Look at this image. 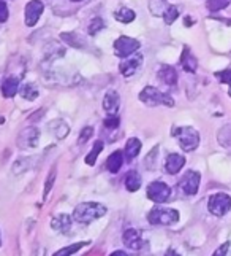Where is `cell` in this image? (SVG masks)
Masks as SVG:
<instances>
[{
	"label": "cell",
	"mask_w": 231,
	"mask_h": 256,
	"mask_svg": "<svg viewBox=\"0 0 231 256\" xmlns=\"http://www.w3.org/2000/svg\"><path fill=\"white\" fill-rule=\"evenodd\" d=\"M139 100L147 107H157V105H165V107H173L174 100L171 96L159 91L154 86H146L144 89L139 92Z\"/></svg>",
	"instance_id": "3957f363"
},
{
	"label": "cell",
	"mask_w": 231,
	"mask_h": 256,
	"mask_svg": "<svg viewBox=\"0 0 231 256\" xmlns=\"http://www.w3.org/2000/svg\"><path fill=\"white\" fill-rule=\"evenodd\" d=\"M92 134H93V127H84L83 129V132H81V136H79V139H78V143L79 145H83V143H86L87 140H89L91 137H92Z\"/></svg>",
	"instance_id": "e575fe53"
},
{
	"label": "cell",
	"mask_w": 231,
	"mask_h": 256,
	"mask_svg": "<svg viewBox=\"0 0 231 256\" xmlns=\"http://www.w3.org/2000/svg\"><path fill=\"white\" fill-rule=\"evenodd\" d=\"M231 3V0H209L208 2V10L209 11H220Z\"/></svg>",
	"instance_id": "1f68e13d"
},
{
	"label": "cell",
	"mask_w": 231,
	"mask_h": 256,
	"mask_svg": "<svg viewBox=\"0 0 231 256\" xmlns=\"http://www.w3.org/2000/svg\"><path fill=\"white\" fill-rule=\"evenodd\" d=\"M0 245H2V239H0Z\"/></svg>",
	"instance_id": "f6af8a7d"
},
{
	"label": "cell",
	"mask_w": 231,
	"mask_h": 256,
	"mask_svg": "<svg viewBox=\"0 0 231 256\" xmlns=\"http://www.w3.org/2000/svg\"><path fill=\"white\" fill-rule=\"evenodd\" d=\"M105 126L110 127V129H116L119 126V118L117 116H110L105 119Z\"/></svg>",
	"instance_id": "f35d334b"
},
{
	"label": "cell",
	"mask_w": 231,
	"mask_h": 256,
	"mask_svg": "<svg viewBox=\"0 0 231 256\" xmlns=\"http://www.w3.org/2000/svg\"><path fill=\"white\" fill-rule=\"evenodd\" d=\"M178 16H179V8H178V6H174V5H169V8L166 10L163 19H165V23L168 26H171L176 21V19H178Z\"/></svg>",
	"instance_id": "d6a6232c"
},
{
	"label": "cell",
	"mask_w": 231,
	"mask_h": 256,
	"mask_svg": "<svg viewBox=\"0 0 231 256\" xmlns=\"http://www.w3.org/2000/svg\"><path fill=\"white\" fill-rule=\"evenodd\" d=\"M185 166V158L182 156V154H178V153H171L169 156L166 158V163H165V169L168 173H179L182 167Z\"/></svg>",
	"instance_id": "4fadbf2b"
},
{
	"label": "cell",
	"mask_w": 231,
	"mask_h": 256,
	"mask_svg": "<svg viewBox=\"0 0 231 256\" xmlns=\"http://www.w3.org/2000/svg\"><path fill=\"white\" fill-rule=\"evenodd\" d=\"M122 242H124V245L127 248H130V250H139L142 247V237H141V231L138 229H127V231L122 234Z\"/></svg>",
	"instance_id": "7c38bea8"
},
{
	"label": "cell",
	"mask_w": 231,
	"mask_h": 256,
	"mask_svg": "<svg viewBox=\"0 0 231 256\" xmlns=\"http://www.w3.org/2000/svg\"><path fill=\"white\" fill-rule=\"evenodd\" d=\"M147 221L155 226H171L179 221V212L174 208L155 207L147 215Z\"/></svg>",
	"instance_id": "277c9868"
},
{
	"label": "cell",
	"mask_w": 231,
	"mask_h": 256,
	"mask_svg": "<svg viewBox=\"0 0 231 256\" xmlns=\"http://www.w3.org/2000/svg\"><path fill=\"white\" fill-rule=\"evenodd\" d=\"M159 78L165 85L174 86L176 83H178V72H176V69L171 65H163L159 70Z\"/></svg>",
	"instance_id": "2e32d148"
},
{
	"label": "cell",
	"mask_w": 231,
	"mask_h": 256,
	"mask_svg": "<svg viewBox=\"0 0 231 256\" xmlns=\"http://www.w3.org/2000/svg\"><path fill=\"white\" fill-rule=\"evenodd\" d=\"M228 94H230V97H231V85H230V91H228Z\"/></svg>",
	"instance_id": "7bdbcfd3"
},
{
	"label": "cell",
	"mask_w": 231,
	"mask_h": 256,
	"mask_svg": "<svg viewBox=\"0 0 231 256\" xmlns=\"http://www.w3.org/2000/svg\"><path fill=\"white\" fill-rule=\"evenodd\" d=\"M105 28V23L101 18H93L92 21L89 23V28H87V32L89 35H97V33Z\"/></svg>",
	"instance_id": "4dcf8cb0"
},
{
	"label": "cell",
	"mask_w": 231,
	"mask_h": 256,
	"mask_svg": "<svg viewBox=\"0 0 231 256\" xmlns=\"http://www.w3.org/2000/svg\"><path fill=\"white\" fill-rule=\"evenodd\" d=\"M114 18L117 19L119 23H124V24H128L135 21V18H137V15H135V11L127 8V6H122V8H119L117 11L114 13Z\"/></svg>",
	"instance_id": "603a6c76"
},
{
	"label": "cell",
	"mask_w": 231,
	"mask_h": 256,
	"mask_svg": "<svg viewBox=\"0 0 231 256\" xmlns=\"http://www.w3.org/2000/svg\"><path fill=\"white\" fill-rule=\"evenodd\" d=\"M38 140H40V131L35 126H29L19 132L18 146L21 150H32V148H35L38 145Z\"/></svg>",
	"instance_id": "ba28073f"
},
{
	"label": "cell",
	"mask_w": 231,
	"mask_h": 256,
	"mask_svg": "<svg viewBox=\"0 0 231 256\" xmlns=\"http://www.w3.org/2000/svg\"><path fill=\"white\" fill-rule=\"evenodd\" d=\"M173 136L178 139V142L184 151H193L200 145V132L190 126L174 127Z\"/></svg>",
	"instance_id": "7a4b0ae2"
},
{
	"label": "cell",
	"mask_w": 231,
	"mask_h": 256,
	"mask_svg": "<svg viewBox=\"0 0 231 256\" xmlns=\"http://www.w3.org/2000/svg\"><path fill=\"white\" fill-rule=\"evenodd\" d=\"M106 215V207L103 204H98V202H83L74 207L73 218L78 223L89 225L92 221L98 220Z\"/></svg>",
	"instance_id": "6da1fadb"
},
{
	"label": "cell",
	"mask_w": 231,
	"mask_h": 256,
	"mask_svg": "<svg viewBox=\"0 0 231 256\" xmlns=\"http://www.w3.org/2000/svg\"><path fill=\"white\" fill-rule=\"evenodd\" d=\"M124 183H125V188H127V190L130 191V193L138 191L139 188H141V175H139L138 172H135V171L127 172Z\"/></svg>",
	"instance_id": "44dd1931"
},
{
	"label": "cell",
	"mask_w": 231,
	"mask_h": 256,
	"mask_svg": "<svg viewBox=\"0 0 231 256\" xmlns=\"http://www.w3.org/2000/svg\"><path fill=\"white\" fill-rule=\"evenodd\" d=\"M139 42L132 37H119L114 42V55L117 57H128L139 50Z\"/></svg>",
	"instance_id": "8992f818"
},
{
	"label": "cell",
	"mask_w": 231,
	"mask_h": 256,
	"mask_svg": "<svg viewBox=\"0 0 231 256\" xmlns=\"http://www.w3.org/2000/svg\"><path fill=\"white\" fill-rule=\"evenodd\" d=\"M165 256H181L179 253H176L174 250H168L166 253H165Z\"/></svg>",
	"instance_id": "60d3db41"
},
{
	"label": "cell",
	"mask_w": 231,
	"mask_h": 256,
	"mask_svg": "<svg viewBox=\"0 0 231 256\" xmlns=\"http://www.w3.org/2000/svg\"><path fill=\"white\" fill-rule=\"evenodd\" d=\"M71 2H83V0H71Z\"/></svg>",
	"instance_id": "ee69618b"
},
{
	"label": "cell",
	"mask_w": 231,
	"mask_h": 256,
	"mask_svg": "<svg viewBox=\"0 0 231 256\" xmlns=\"http://www.w3.org/2000/svg\"><path fill=\"white\" fill-rule=\"evenodd\" d=\"M200 181H201V175L198 172L188 171V172L184 173V177L181 178L179 186H181V190L187 194V196H195V194L198 193Z\"/></svg>",
	"instance_id": "9c48e42d"
},
{
	"label": "cell",
	"mask_w": 231,
	"mask_h": 256,
	"mask_svg": "<svg viewBox=\"0 0 231 256\" xmlns=\"http://www.w3.org/2000/svg\"><path fill=\"white\" fill-rule=\"evenodd\" d=\"M49 131L56 136L57 139H65L67 134H69V126H67L64 121L56 119L49 124Z\"/></svg>",
	"instance_id": "cb8c5ba5"
},
{
	"label": "cell",
	"mask_w": 231,
	"mask_h": 256,
	"mask_svg": "<svg viewBox=\"0 0 231 256\" xmlns=\"http://www.w3.org/2000/svg\"><path fill=\"white\" fill-rule=\"evenodd\" d=\"M86 245H89V242H76V244L69 245V247L62 248V250L56 252V253H54L52 256H71V255H74L76 252H79L81 248L86 247Z\"/></svg>",
	"instance_id": "83f0119b"
},
{
	"label": "cell",
	"mask_w": 231,
	"mask_h": 256,
	"mask_svg": "<svg viewBox=\"0 0 231 256\" xmlns=\"http://www.w3.org/2000/svg\"><path fill=\"white\" fill-rule=\"evenodd\" d=\"M217 139H219V143L222 146L230 148L231 146V124L223 126L222 129L219 131V136H217Z\"/></svg>",
	"instance_id": "f1b7e54d"
},
{
	"label": "cell",
	"mask_w": 231,
	"mask_h": 256,
	"mask_svg": "<svg viewBox=\"0 0 231 256\" xmlns=\"http://www.w3.org/2000/svg\"><path fill=\"white\" fill-rule=\"evenodd\" d=\"M122 164H124V153L122 151H114L106 161V167L111 173H117L120 171Z\"/></svg>",
	"instance_id": "ffe728a7"
},
{
	"label": "cell",
	"mask_w": 231,
	"mask_h": 256,
	"mask_svg": "<svg viewBox=\"0 0 231 256\" xmlns=\"http://www.w3.org/2000/svg\"><path fill=\"white\" fill-rule=\"evenodd\" d=\"M142 65V56L135 55L132 57H125L119 65V70L124 77H132L135 72H138V69Z\"/></svg>",
	"instance_id": "8fae6325"
},
{
	"label": "cell",
	"mask_w": 231,
	"mask_h": 256,
	"mask_svg": "<svg viewBox=\"0 0 231 256\" xmlns=\"http://www.w3.org/2000/svg\"><path fill=\"white\" fill-rule=\"evenodd\" d=\"M171 196V188L163 181H152L151 185L147 186V198L152 202H157V204H163L166 202Z\"/></svg>",
	"instance_id": "52a82bcc"
},
{
	"label": "cell",
	"mask_w": 231,
	"mask_h": 256,
	"mask_svg": "<svg viewBox=\"0 0 231 256\" xmlns=\"http://www.w3.org/2000/svg\"><path fill=\"white\" fill-rule=\"evenodd\" d=\"M8 6H6V3L3 2V0H0V23H6L8 21Z\"/></svg>",
	"instance_id": "8d00e7d4"
},
{
	"label": "cell",
	"mask_w": 231,
	"mask_h": 256,
	"mask_svg": "<svg viewBox=\"0 0 231 256\" xmlns=\"http://www.w3.org/2000/svg\"><path fill=\"white\" fill-rule=\"evenodd\" d=\"M56 173H57V169L56 167H52L51 173L47 175L46 178V183H45V191H43V199L47 198V194H49V191L52 190V185H54V180H56Z\"/></svg>",
	"instance_id": "836d02e7"
},
{
	"label": "cell",
	"mask_w": 231,
	"mask_h": 256,
	"mask_svg": "<svg viewBox=\"0 0 231 256\" xmlns=\"http://www.w3.org/2000/svg\"><path fill=\"white\" fill-rule=\"evenodd\" d=\"M181 64H182V67H184V70L188 73H195L196 69H198V60H196V57L192 55V51H190L187 46L184 48V51H182Z\"/></svg>",
	"instance_id": "e0dca14e"
},
{
	"label": "cell",
	"mask_w": 231,
	"mask_h": 256,
	"mask_svg": "<svg viewBox=\"0 0 231 256\" xmlns=\"http://www.w3.org/2000/svg\"><path fill=\"white\" fill-rule=\"evenodd\" d=\"M103 146H105V143L101 142V140H97V142L93 143L92 151L86 156V164H87V166H95V163H97L98 154H100L101 151H103Z\"/></svg>",
	"instance_id": "4316f807"
},
{
	"label": "cell",
	"mask_w": 231,
	"mask_h": 256,
	"mask_svg": "<svg viewBox=\"0 0 231 256\" xmlns=\"http://www.w3.org/2000/svg\"><path fill=\"white\" fill-rule=\"evenodd\" d=\"M19 94H21V97L25 99V100H35L38 97V89L33 83H25V85L21 86Z\"/></svg>",
	"instance_id": "d4e9b609"
},
{
	"label": "cell",
	"mask_w": 231,
	"mask_h": 256,
	"mask_svg": "<svg viewBox=\"0 0 231 256\" xmlns=\"http://www.w3.org/2000/svg\"><path fill=\"white\" fill-rule=\"evenodd\" d=\"M110 256H128L125 252H122V250H117V252H113Z\"/></svg>",
	"instance_id": "ab89813d"
},
{
	"label": "cell",
	"mask_w": 231,
	"mask_h": 256,
	"mask_svg": "<svg viewBox=\"0 0 231 256\" xmlns=\"http://www.w3.org/2000/svg\"><path fill=\"white\" fill-rule=\"evenodd\" d=\"M119 105H120L119 94L116 91L106 92V96L103 99V109L110 114H116V113H117V110H119Z\"/></svg>",
	"instance_id": "9a60e30c"
},
{
	"label": "cell",
	"mask_w": 231,
	"mask_h": 256,
	"mask_svg": "<svg viewBox=\"0 0 231 256\" xmlns=\"http://www.w3.org/2000/svg\"><path fill=\"white\" fill-rule=\"evenodd\" d=\"M192 24H193V21L187 16V18H185V26H192Z\"/></svg>",
	"instance_id": "b9f144b4"
},
{
	"label": "cell",
	"mask_w": 231,
	"mask_h": 256,
	"mask_svg": "<svg viewBox=\"0 0 231 256\" xmlns=\"http://www.w3.org/2000/svg\"><path fill=\"white\" fill-rule=\"evenodd\" d=\"M139 151H141V140H138L137 137L128 139L125 145V159L127 161L135 159L139 154Z\"/></svg>",
	"instance_id": "d6986e66"
},
{
	"label": "cell",
	"mask_w": 231,
	"mask_h": 256,
	"mask_svg": "<svg viewBox=\"0 0 231 256\" xmlns=\"http://www.w3.org/2000/svg\"><path fill=\"white\" fill-rule=\"evenodd\" d=\"M215 77L220 80V83L231 85V69L222 70V72H217V73H215Z\"/></svg>",
	"instance_id": "d590c367"
},
{
	"label": "cell",
	"mask_w": 231,
	"mask_h": 256,
	"mask_svg": "<svg viewBox=\"0 0 231 256\" xmlns=\"http://www.w3.org/2000/svg\"><path fill=\"white\" fill-rule=\"evenodd\" d=\"M228 250H230V242H225V244L217 248L212 256H227L228 255Z\"/></svg>",
	"instance_id": "74e56055"
},
{
	"label": "cell",
	"mask_w": 231,
	"mask_h": 256,
	"mask_svg": "<svg viewBox=\"0 0 231 256\" xmlns=\"http://www.w3.org/2000/svg\"><path fill=\"white\" fill-rule=\"evenodd\" d=\"M30 161H32V158L18 159L16 163L13 164V172H15V175H19V173H23L25 171H29L30 169Z\"/></svg>",
	"instance_id": "f546056e"
},
{
	"label": "cell",
	"mask_w": 231,
	"mask_h": 256,
	"mask_svg": "<svg viewBox=\"0 0 231 256\" xmlns=\"http://www.w3.org/2000/svg\"><path fill=\"white\" fill-rule=\"evenodd\" d=\"M168 8H169V3L166 0H151V2H149V11L157 18L165 16Z\"/></svg>",
	"instance_id": "7402d4cb"
},
{
	"label": "cell",
	"mask_w": 231,
	"mask_h": 256,
	"mask_svg": "<svg viewBox=\"0 0 231 256\" xmlns=\"http://www.w3.org/2000/svg\"><path fill=\"white\" fill-rule=\"evenodd\" d=\"M208 208L214 217H223L231 208V198L227 193H217L212 194L208 200Z\"/></svg>",
	"instance_id": "5b68a950"
},
{
	"label": "cell",
	"mask_w": 231,
	"mask_h": 256,
	"mask_svg": "<svg viewBox=\"0 0 231 256\" xmlns=\"http://www.w3.org/2000/svg\"><path fill=\"white\" fill-rule=\"evenodd\" d=\"M60 38H62L65 43H69L70 46H74V48H83L84 46V40H83V37H79L78 33L65 32L60 35Z\"/></svg>",
	"instance_id": "484cf974"
},
{
	"label": "cell",
	"mask_w": 231,
	"mask_h": 256,
	"mask_svg": "<svg viewBox=\"0 0 231 256\" xmlns=\"http://www.w3.org/2000/svg\"><path fill=\"white\" fill-rule=\"evenodd\" d=\"M51 226L54 231H57V232H70V229H71V217L70 215H67V213H62V215H57V217H54L52 221H51Z\"/></svg>",
	"instance_id": "5bb4252c"
},
{
	"label": "cell",
	"mask_w": 231,
	"mask_h": 256,
	"mask_svg": "<svg viewBox=\"0 0 231 256\" xmlns=\"http://www.w3.org/2000/svg\"><path fill=\"white\" fill-rule=\"evenodd\" d=\"M18 92H19V80L15 78V77H8L2 83V94H3V97H6V99L15 97Z\"/></svg>",
	"instance_id": "ac0fdd59"
},
{
	"label": "cell",
	"mask_w": 231,
	"mask_h": 256,
	"mask_svg": "<svg viewBox=\"0 0 231 256\" xmlns=\"http://www.w3.org/2000/svg\"><path fill=\"white\" fill-rule=\"evenodd\" d=\"M43 10H45V5L42 0H30V2L25 5V13H24L25 24L29 26V28H33V26L38 23Z\"/></svg>",
	"instance_id": "30bf717a"
}]
</instances>
